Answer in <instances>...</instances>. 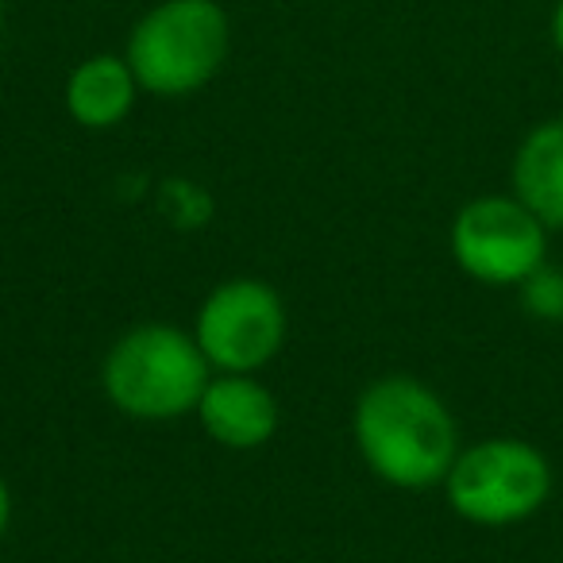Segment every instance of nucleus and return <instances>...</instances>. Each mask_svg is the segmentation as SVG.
Returning a JSON list of instances; mask_svg holds the SVG:
<instances>
[{
    "label": "nucleus",
    "instance_id": "1",
    "mask_svg": "<svg viewBox=\"0 0 563 563\" xmlns=\"http://www.w3.org/2000/svg\"><path fill=\"white\" fill-rule=\"evenodd\" d=\"M352 432L367 467L398 490L444 486L460 455L452 409L437 390L409 375H386L371 383L355 401Z\"/></svg>",
    "mask_w": 563,
    "mask_h": 563
},
{
    "label": "nucleus",
    "instance_id": "2",
    "mask_svg": "<svg viewBox=\"0 0 563 563\" xmlns=\"http://www.w3.org/2000/svg\"><path fill=\"white\" fill-rule=\"evenodd\" d=\"M232 24L217 0H158L128 32L124 58L151 97H189L220 74Z\"/></svg>",
    "mask_w": 563,
    "mask_h": 563
},
{
    "label": "nucleus",
    "instance_id": "3",
    "mask_svg": "<svg viewBox=\"0 0 563 563\" xmlns=\"http://www.w3.org/2000/svg\"><path fill=\"white\" fill-rule=\"evenodd\" d=\"M205 352L174 324H140L112 344L101 383L109 401L135 421H174L194 413L209 386Z\"/></svg>",
    "mask_w": 563,
    "mask_h": 563
},
{
    "label": "nucleus",
    "instance_id": "4",
    "mask_svg": "<svg viewBox=\"0 0 563 563\" xmlns=\"http://www.w3.org/2000/svg\"><path fill=\"white\" fill-rule=\"evenodd\" d=\"M444 494L463 521L506 529L544 509V501L552 498V463L529 440H478L471 448H460L444 478Z\"/></svg>",
    "mask_w": 563,
    "mask_h": 563
},
{
    "label": "nucleus",
    "instance_id": "5",
    "mask_svg": "<svg viewBox=\"0 0 563 563\" xmlns=\"http://www.w3.org/2000/svg\"><path fill=\"white\" fill-rule=\"evenodd\" d=\"M452 258L483 286H521L548 263V228L514 194L467 201L452 220Z\"/></svg>",
    "mask_w": 563,
    "mask_h": 563
},
{
    "label": "nucleus",
    "instance_id": "6",
    "mask_svg": "<svg viewBox=\"0 0 563 563\" xmlns=\"http://www.w3.org/2000/svg\"><path fill=\"white\" fill-rule=\"evenodd\" d=\"M194 340L224 375H251L278 355L286 340V306L266 282L232 278L205 298Z\"/></svg>",
    "mask_w": 563,
    "mask_h": 563
},
{
    "label": "nucleus",
    "instance_id": "7",
    "mask_svg": "<svg viewBox=\"0 0 563 563\" xmlns=\"http://www.w3.org/2000/svg\"><path fill=\"white\" fill-rule=\"evenodd\" d=\"M194 413L201 417V429L232 452L263 448L278 429V401L251 375L209 378Z\"/></svg>",
    "mask_w": 563,
    "mask_h": 563
},
{
    "label": "nucleus",
    "instance_id": "8",
    "mask_svg": "<svg viewBox=\"0 0 563 563\" xmlns=\"http://www.w3.org/2000/svg\"><path fill=\"white\" fill-rule=\"evenodd\" d=\"M514 197L548 232L563 228V117L540 120L514 151Z\"/></svg>",
    "mask_w": 563,
    "mask_h": 563
},
{
    "label": "nucleus",
    "instance_id": "9",
    "mask_svg": "<svg viewBox=\"0 0 563 563\" xmlns=\"http://www.w3.org/2000/svg\"><path fill=\"white\" fill-rule=\"evenodd\" d=\"M140 81H135L132 66L124 55H89L66 78V112L74 124L89 128V132H104L128 120L140 97Z\"/></svg>",
    "mask_w": 563,
    "mask_h": 563
},
{
    "label": "nucleus",
    "instance_id": "10",
    "mask_svg": "<svg viewBox=\"0 0 563 563\" xmlns=\"http://www.w3.org/2000/svg\"><path fill=\"white\" fill-rule=\"evenodd\" d=\"M521 309L540 324H563V271L560 266H540L517 286Z\"/></svg>",
    "mask_w": 563,
    "mask_h": 563
},
{
    "label": "nucleus",
    "instance_id": "11",
    "mask_svg": "<svg viewBox=\"0 0 563 563\" xmlns=\"http://www.w3.org/2000/svg\"><path fill=\"white\" fill-rule=\"evenodd\" d=\"M548 35H552V47H555V55L563 58V0H555L552 20H548Z\"/></svg>",
    "mask_w": 563,
    "mask_h": 563
},
{
    "label": "nucleus",
    "instance_id": "12",
    "mask_svg": "<svg viewBox=\"0 0 563 563\" xmlns=\"http://www.w3.org/2000/svg\"><path fill=\"white\" fill-rule=\"evenodd\" d=\"M9 517H12V494H9V486H4V478H0V537L9 529Z\"/></svg>",
    "mask_w": 563,
    "mask_h": 563
},
{
    "label": "nucleus",
    "instance_id": "13",
    "mask_svg": "<svg viewBox=\"0 0 563 563\" xmlns=\"http://www.w3.org/2000/svg\"><path fill=\"white\" fill-rule=\"evenodd\" d=\"M0 32H4V0H0Z\"/></svg>",
    "mask_w": 563,
    "mask_h": 563
}]
</instances>
